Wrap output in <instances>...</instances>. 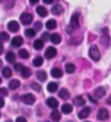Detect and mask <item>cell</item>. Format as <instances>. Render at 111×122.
<instances>
[{
    "label": "cell",
    "mask_w": 111,
    "mask_h": 122,
    "mask_svg": "<svg viewBox=\"0 0 111 122\" xmlns=\"http://www.w3.org/2000/svg\"><path fill=\"white\" fill-rule=\"evenodd\" d=\"M89 56L94 61H98L100 59V52L96 45H93L89 49Z\"/></svg>",
    "instance_id": "6da1fadb"
},
{
    "label": "cell",
    "mask_w": 111,
    "mask_h": 122,
    "mask_svg": "<svg viewBox=\"0 0 111 122\" xmlns=\"http://www.w3.org/2000/svg\"><path fill=\"white\" fill-rule=\"evenodd\" d=\"M20 21L24 25H30L32 21H33V15L31 13H28V12H23L22 15L20 16Z\"/></svg>",
    "instance_id": "7a4b0ae2"
},
{
    "label": "cell",
    "mask_w": 111,
    "mask_h": 122,
    "mask_svg": "<svg viewBox=\"0 0 111 122\" xmlns=\"http://www.w3.org/2000/svg\"><path fill=\"white\" fill-rule=\"evenodd\" d=\"M21 100H22V102L23 103L28 104V105L34 104V102H36V98H35V96H34L33 94H31V93H28V94H25V95L22 96Z\"/></svg>",
    "instance_id": "3957f363"
},
{
    "label": "cell",
    "mask_w": 111,
    "mask_h": 122,
    "mask_svg": "<svg viewBox=\"0 0 111 122\" xmlns=\"http://www.w3.org/2000/svg\"><path fill=\"white\" fill-rule=\"evenodd\" d=\"M79 13H74L71 19H70V26L72 29H78L79 27Z\"/></svg>",
    "instance_id": "277c9868"
},
{
    "label": "cell",
    "mask_w": 111,
    "mask_h": 122,
    "mask_svg": "<svg viewBox=\"0 0 111 122\" xmlns=\"http://www.w3.org/2000/svg\"><path fill=\"white\" fill-rule=\"evenodd\" d=\"M56 54H57V50L54 47L49 46V47H48L47 50L45 51V57L47 59H51V58H53L56 56Z\"/></svg>",
    "instance_id": "5b68a950"
},
{
    "label": "cell",
    "mask_w": 111,
    "mask_h": 122,
    "mask_svg": "<svg viewBox=\"0 0 111 122\" xmlns=\"http://www.w3.org/2000/svg\"><path fill=\"white\" fill-rule=\"evenodd\" d=\"M109 117V115H108V111L105 108H102L98 111V114H97V119L99 120H107V118Z\"/></svg>",
    "instance_id": "8992f818"
},
{
    "label": "cell",
    "mask_w": 111,
    "mask_h": 122,
    "mask_svg": "<svg viewBox=\"0 0 111 122\" xmlns=\"http://www.w3.org/2000/svg\"><path fill=\"white\" fill-rule=\"evenodd\" d=\"M46 103L48 106L52 108V109H57V107L59 106V102L53 97H49L46 101Z\"/></svg>",
    "instance_id": "52a82bcc"
},
{
    "label": "cell",
    "mask_w": 111,
    "mask_h": 122,
    "mask_svg": "<svg viewBox=\"0 0 111 122\" xmlns=\"http://www.w3.org/2000/svg\"><path fill=\"white\" fill-rule=\"evenodd\" d=\"M91 111H92V110H91L90 107H84V108L79 112V114H78L79 118H80V119H84V118L88 117L89 115L91 114Z\"/></svg>",
    "instance_id": "ba28073f"
},
{
    "label": "cell",
    "mask_w": 111,
    "mask_h": 122,
    "mask_svg": "<svg viewBox=\"0 0 111 122\" xmlns=\"http://www.w3.org/2000/svg\"><path fill=\"white\" fill-rule=\"evenodd\" d=\"M8 28L9 30L11 31V32H17V31L20 29V25H19V23L17 21H10L9 24H8Z\"/></svg>",
    "instance_id": "9c48e42d"
},
{
    "label": "cell",
    "mask_w": 111,
    "mask_h": 122,
    "mask_svg": "<svg viewBox=\"0 0 111 122\" xmlns=\"http://www.w3.org/2000/svg\"><path fill=\"white\" fill-rule=\"evenodd\" d=\"M105 95H106V89L104 87H102V86L96 88L94 90V92H93V96H94V98H96V99H101Z\"/></svg>",
    "instance_id": "30bf717a"
},
{
    "label": "cell",
    "mask_w": 111,
    "mask_h": 122,
    "mask_svg": "<svg viewBox=\"0 0 111 122\" xmlns=\"http://www.w3.org/2000/svg\"><path fill=\"white\" fill-rule=\"evenodd\" d=\"M22 43H23V39L22 37H20V36H16L11 41V45L13 47H16V48L20 47Z\"/></svg>",
    "instance_id": "8fae6325"
},
{
    "label": "cell",
    "mask_w": 111,
    "mask_h": 122,
    "mask_svg": "<svg viewBox=\"0 0 111 122\" xmlns=\"http://www.w3.org/2000/svg\"><path fill=\"white\" fill-rule=\"evenodd\" d=\"M49 40L53 44H59L62 41V38L58 33H53L49 36Z\"/></svg>",
    "instance_id": "7c38bea8"
},
{
    "label": "cell",
    "mask_w": 111,
    "mask_h": 122,
    "mask_svg": "<svg viewBox=\"0 0 111 122\" xmlns=\"http://www.w3.org/2000/svg\"><path fill=\"white\" fill-rule=\"evenodd\" d=\"M63 7H62L61 5H59V4L54 5V6L51 8V13L54 14V15H60V14L63 13Z\"/></svg>",
    "instance_id": "4fadbf2b"
},
{
    "label": "cell",
    "mask_w": 111,
    "mask_h": 122,
    "mask_svg": "<svg viewBox=\"0 0 111 122\" xmlns=\"http://www.w3.org/2000/svg\"><path fill=\"white\" fill-rule=\"evenodd\" d=\"M50 75L53 78H61L63 76V71H62V70H60L58 68H53L50 71Z\"/></svg>",
    "instance_id": "5bb4252c"
},
{
    "label": "cell",
    "mask_w": 111,
    "mask_h": 122,
    "mask_svg": "<svg viewBox=\"0 0 111 122\" xmlns=\"http://www.w3.org/2000/svg\"><path fill=\"white\" fill-rule=\"evenodd\" d=\"M20 86H21V82L19 80H17V79H13L9 83V87L10 89H12V90H15L17 88H19Z\"/></svg>",
    "instance_id": "9a60e30c"
},
{
    "label": "cell",
    "mask_w": 111,
    "mask_h": 122,
    "mask_svg": "<svg viewBox=\"0 0 111 122\" xmlns=\"http://www.w3.org/2000/svg\"><path fill=\"white\" fill-rule=\"evenodd\" d=\"M74 104L77 105V106H84L85 103H86V101L83 99L82 96H77L75 99H74Z\"/></svg>",
    "instance_id": "2e32d148"
},
{
    "label": "cell",
    "mask_w": 111,
    "mask_h": 122,
    "mask_svg": "<svg viewBox=\"0 0 111 122\" xmlns=\"http://www.w3.org/2000/svg\"><path fill=\"white\" fill-rule=\"evenodd\" d=\"M36 77H37V79H38L39 81L45 82L48 78L47 72L44 71H38L36 72Z\"/></svg>",
    "instance_id": "e0dca14e"
},
{
    "label": "cell",
    "mask_w": 111,
    "mask_h": 122,
    "mask_svg": "<svg viewBox=\"0 0 111 122\" xmlns=\"http://www.w3.org/2000/svg\"><path fill=\"white\" fill-rule=\"evenodd\" d=\"M47 89H48V91L50 92V93L55 92L58 89V84L55 83V82H50V83H49V85L47 86Z\"/></svg>",
    "instance_id": "ac0fdd59"
},
{
    "label": "cell",
    "mask_w": 111,
    "mask_h": 122,
    "mask_svg": "<svg viewBox=\"0 0 111 122\" xmlns=\"http://www.w3.org/2000/svg\"><path fill=\"white\" fill-rule=\"evenodd\" d=\"M61 114L57 111V110H54V111H52L51 112V114H50V118L53 120V121L55 122H58L60 119H61Z\"/></svg>",
    "instance_id": "d6986e66"
},
{
    "label": "cell",
    "mask_w": 111,
    "mask_h": 122,
    "mask_svg": "<svg viewBox=\"0 0 111 122\" xmlns=\"http://www.w3.org/2000/svg\"><path fill=\"white\" fill-rule=\"evenodd\" d=\"M36 12H37L38 15L41 16V17H46L48 14V11L47 10H46V8L43 7V6H38L36 8Z\"/></svg>",
    "instance_id": "ffe728a7"
},
{
    "label": "cell",
    "mask_w": 111,
    "mask_h": 122,
    "mask_svg": "<svg viewBox=\"0 0 111 122\" xmlns=\"http://www.w3.org/2000/svg\"><path fill=\"white\" fill-rule=\"evenodd\" d=\"M73 111V106L71 104H68V103H65V104H63L62 106V112L65 115H68L70 114L71 112Z\"/></svg>",
    "instance_id": "44dd1931"
},
{
    "label": "cell",
    "mask_w": 111,
    "mask_h": 122,
    "mask_svg": "<svg viewBox=\"0 0 111 122\" xmlns=\"http://www.w3.org/2000/svg\"><path fill=\"white\" fill-rule=\"evenodd\" d=\"M56 25H57V24H56V21L54 19H50V20L47 21V23H46V27L49 30L54 29L56 27Z\"/></svg>",
    "instance_id": "7402d4cb"
},
{
    "label": "cell",
    "mask_w": 111,
    "mask_h": 122,
    "mask_svg": "<svg viewBox=\"0 0 111 122\" xmlns=\"http://www.w3.org/2000/svg\"><path fill=\"white\" fill-rule=\"evenodd\" d=\"M59 97L61 98V99H63V100H68L69 99V97H70V95H69V92L67 91L65 88H63V89H61V91H59Z\"/></svg>",
    "instance_id": "603a6c76"
},
{
    "label": "cell",
    "mask_w": 111,
    "mask_h": 122,
    "mask_svg": "<svg viewBox=\"0 0 111 122\" xmlns=\"http://www.w3.org/2000/svg\"><path fill=\"white\" fill-rule=\"evenodd\" d=\"M43 47H44V42H43V41H41V40H36V41H35V42H34V48H35L36 50L39 51V50H41Z\"/></svg>",
    "instance_id": "cb8c5ba5"
},
{
    "label": "cell",
    "mask_w": 111,
    "mask_h": 122,
    "mask_svg": "<svg viewBox=\"0 0 111 122\" xmlns=\"http://www.w3.org/2000/svg\"><path fill=\"white\" fill-rule=\"evenodd\" d=\"M75 71H76V67H75L74 64H72V63H67V64L65 65V71H66L67 73H73V72H75Z\"/></svg>",
    "instance_id": "d4e9b609"
},
{
    "label": "cell",
    "mask_w": 111,
    "mask_h": 122,
    "mask_svg": "<svg viewBox=\"0 0 111 122\" xmlns=\"http://www.w3.org/2000/svg\"><path fill=\"white\" fill-rule=\"evenodd\" d=\"M16 56L13 52H8V54L6 55V60L9 63H13L15 61Z\"/></svg>",
    "instance_id": "484cf974"
},
{
    "label": "cell",
    "mask_w": 111,
    "mask_h": 122,
    "mask_svg": "<svg viewBox=\"0 0 111 122\" xmlns=\"http://www.w3.org/2000/svg\"><path fill=\"white\" fill-rule=\"evenodd\" d=\"M2 75L5 77V78H9V77L12 75V71H11V70L9 67H5L2 70Z\"/></svg>",
    "instance_id": "4316f807"
},
{
    "label": "cell",
    "mask_w": 111,
    "mask_h": 122,
    "mask_svg": "<svg viewBox=\"0 0 111 122\" xmlns=\"http://www.w3.org/2000/svg\"><path fill=\"white\" fill-rule=\"evenodd\" d=\"M31 70L27 67H23L22 70V75L23 78H28V77L31 76Z\"/></svg>",
    "instance_id": "83f0119b"
},
{
    "label": "cell",
    "mask_w": 111,
    "mask_h": 122,
    "mask_svg": "<svg viewBox=\"0 0 111 122\" xmlns=\"http://www.w3.org/2000/svg\"><path fill=\"white\" fill-rule=\"evenodd\" d=\"M19 56H20V57H22L23 59H27L29 57V53L26 49H21L19 51Z\"/></svg>",
    "instance_id": "f1b7e54d"
},
{
    "label": "cell",
    "mask_w": 111,
    "mask_h": 122,
    "mask_svg": "<svg viewBox=\"0 0 111 122\" xmlns=\"http://www.w3.org/2000/svg\"><path fill=\"white\" fill-rule=\"evenodd\" d=\"M24 34L28 38H34L36 36V30L34 28H28V29H26V30L24 31Z\"/></svg>",
    "instance_id": "f546056e"
},
{
    "label": "cell",
    "mask_w": 111,
    "mask_h": 122,
    "mask_svg": "<svg viewBox=\"0 0 111 122\" xmlns=\"http://www.w3.org/2000/svg\"><path fill=\"white\" fill-rule=\"evenodd\" d=\"M43 64V58L41 56H37L33 60V65L35 67H40Z\"/></svg>",
    "instance_id": "4dcf8cb0"
},
{
    "label": "cell",
    "mask_w": 111,
    "mask_h": 122,
    "mask_svg": "<svg viewBox=\"0 0 111 122\" xmlns=\"http://www.w3.org/2000/svg\"><path fill=\"white\" fill-rule=\"evenodd\" d=\"M14 4H15V0H6L4 6H5L6 10H9V9L13 8Z\"/></svg>",
    "instance_id": "1f68e13d"
},
{
    "label": "cell",
    "mask_w": 111,
    "mask_h": 122,
    "mask_svg": "<svg viewBox=\"0 0 111 122\" xmlns=\"http://www.w3.org/2000/svg\"><path fill=\"white\" fill-rule=\"evenodd\" d=\"M9 39V36L7 32H1L0 33V40L3 41H8Z\"/></svg>",
    "instance_id": "d6a6232c"
},
{
    "label": "cell",
    "mask_w": 111,
    "mask_h": 122,
    "mask_svg": "<svg viewBox=\"0 0 111 122\" xmlns=\"http://www.w3.org/2000/svg\"><path fill=\"white\" fill-rule=\"evenodd\" d=\"M31 88L34 91H36V92H39L41 90V86H40L38 84H36V83H32Z\"/></svg>",
    "instance_id": "836d02e7"
},
{
    "label": "cell",
    "mask_w": 111,
    "mask_h": 122,
    "mask_svg": "<svg viewBox=\"0 0 111 122\" xmlns=\"http://www.w3.org/2000/svg\"><path fill=\"white\" fill-rule=\"evenodd\" d=\"M42 28V24L40 22H36L35 24V26H34V29L35 30H40Z\"/></svg>",
    "instance_id": "e575fe53"
},
{
    "label": "cell",
    "mask_w": 111,
    "mask_h": 122,
    "mask_svg": "<svg viewBox=\"0 0 111 122\" xmlns=\"http://www.w3.org/2000/svg\"><path fill=\"white\" fill-rule=\"evenodd\" d=\"M41 38H42V40H43L44 41H49V35L48 32H44V33L41 35Z\"/></svg>",
    "instance_id": "d590c367"
},
{
    "label": "cell",
    "mask_w": 111,
    "mask_h": 122,
    "mask_svg": "<svg viewBox=\"0 0 111 122\" xmlns=\"http://www.w3.org/2000/svg\"><path fill=\"white\" fill-rule=\"evenodd\" d=\"M22 64H20V63H18V64H15V66H14V69H15L16 71H22Z\"/></svg>",
    "instance_id": "8d00e7d4"
},
{
    "label": "cell",
    "mask_w": 111,
    "mask_h": 122,
    "mask_svg": "<svg viewBox=\"0 0 111 122\" xmlns=\"http://www.w3.org/2000/svg\"><path fill=\"white\" fill-rule=\"evenodd\" d=\"M0 95L1 96H7L8 95V89L7 88H5V87H2V88H0Z\"/></svg>",
    "instance_id": "74e56055"
},
{
    "label": "cell",
    "mask_w": 111,
    "mask_h": 122,
    "mask_svg": "<svg viewBox=\"0 0 111 122\" xmlns=\"http://www.w3.org/2000/svg\"><path fill=\"white\" fill-rule=\"evenodd\" d=\"M16 122H27V121H26V119H25L24 117H19L16 119Z\"/></svg>",
    "instance_id": "f35d334b"
},
{
    "label": "cell",
    "mask_w": 111,
    "mask_h": 122,
    "mask_svg": "<svg viewBox=\"0 0 111 122\" xmlns=\"http://www.w3.org/2000/svg\"><path fill=\"white\" fill-rule=\"evenodd\" d=\"M4 104H5V102H4V99H2L1 97H0V108L1 107L4 106Z\"/></svg>",
    "instance_id": "ab89813d"
},
{
    "label": "cell",
    "mask_w": 111,
    "mask_h": 122,
    "mask_svg": "<svg viewBox=\"0 0 111 122\" xmlns=\"http://www.w3.org/2000/svg\"><path fill=\"white\" fill-rule=\"evenodd\" d=\"M88 98L90 99V101H91L92 102H93V103H96V101H95L94 99H93V97H92L91 95H89V96H88Z\"/></svg>",
    "instance_id": "60d3db41"
},
{
    "label": "cell",
    "mask_w": 111,
    "mask_h": 122,
    "mask_svg": "<svg viewBox=\"0 0 111 122\" xmlns=\"http://www.w3.org/2000/svg\"><path fill=\"white\" fill-rule=\"evenodd\" d=\"M29 1H30V4H31V5H35V4H36L39 0H29Z\"/></svg>",
    "instance_id": "b9f144b4"
},
{
    "label": "cell",
    "mask_w": 111,
    "mask_h": 122,
    "mask_svg": "<svg viewBox=\"0 0 111 122\" xmlns=\"http://www.w3.org/2000/svg\"><path fill=\"white\" fill-rule=\"evenodd\" d=\"M3 50H4V47H3V44H2V42L0 41V55L3 53Z\"/></svg>",
    "instance_id": "7bdbcfd3"
},
{
    "label": "cell",
    "mask_w": 111,
    "mask_h": 122,
    "mask_svg": "<svg viewBox=\"0 0 111 122\" xmlns=\"http://www.w3.org/2000/svg\"><path fill=\"white\" fill-rule=\"evenodd\" d=\"M43 2H44L45 4H51V3L53 2V0H43Z\"/></svg>",
    "instance_id": "ee69618b"
},
{
    "label": "cell",
    "mask_w": 111,
    "mask_h": 122,
    "mask_svg": "<svg viewBox=\"0 0 111 122\" xmlns=\"http://www.w3.org/2000/svg\"><path fill=\"white\" fill-rule=\"evenodd\" d=\"M107 103H109V104H111V98H109V100H107Z\"/></svg>",
    "instance_id": "f6af8a7d"
},
{
    "label": "cell",
    "mask_w": 111,
    "mask_h": 122,
    "mask_svg": "<svg viewBox=\"0 0 111 122\" xmlns=\"http://www.w3.org/2000/svg\"><path fill=\"white\" fill-rule=\"evenodd\" d=\"M2 83V79H1V77H0V84Z\"/></svg>",
    "instance_id": "bcb514c9"
},
{
    "label": "cell",
    "mask_w": 111,
    "mask_h": 122,
    "mask_svg": "<svg viewBox=\"0 0 111 122\" xmlns=\"http://www.w3.org/2000/svg\"><path fill=\"white\" fill-rule=\"evenodd\" d=\"M6 122H12L11 120H8V121H6Z\"/></svg>",
    "instance_id": "7dc6e473"
},
{
    "label": "cell",
    "mask_w": 111,
    "mask_h": 122,
    "mask_svg": "<svg viewBox=\"0 0 111 122\" xmlns=\"http://www.w3.org/2000/svg\"><path fill=\"white\" fill-rule=\"evenodd\" d=\"M1 65H2V62H1V60H0V66H1Z\"/></svg>",
    "instance_id": "c3c4849f"
},
{
    "label": "cell",
    "mask_w": 111,
    "mask_h": 122,
    "mask_svg": "<svg viewBox=\"0 0 111 122\" xmlns=\"http://www.w3.org/2000/svg\"><path fill=\"white\" fill-rule=\"evenodd\" d=\"M2 1H3V0H0V3H1V2H2Z\"/></svg>",
    "instance_id": "681fc988"
},
{
    "label": "cell",
    "mask_w": 111,
    "mask_h": 122,
    "mask_svg": "<svg viewBox=\"0 0 111 122\" xmlns=\"http://www.w3.org/2000/svg\"><path fill=\"white\" fill-rule=\"evenodd\" d=\"M0 117H1V113H0Z\"/></svg>",
    "instance_id": "f907efd6"
},
{
    "label": "cell",
    "mask_w": 111,
    "mask_h": 122,
    "mask_svg": "<svg viewBox=\"0 0 111 122\" xmlns=\"http://www.w3.org/2000/svg\"><path fill=\"white\" fill-rule=\"evenodd\" d=\"M67 122H72V121H67Z\"/></svg>",
    "instance_id": "816d5d0a"
},
{
    "label": "cell",
    "mask_w": 111,
    "mask_h": 122,
    "mask_svg": "<svg viewBox=\"0 0 111 122\" xmlns=\"http://www.w3.org/2000/svg\"><path fill=\"white\" fill-rule=\"evenodd\" d=\"M86 122H88V121H86Z\"/></svg>",
    "instance_id": "f5cc1de1"
}]
</instances>
